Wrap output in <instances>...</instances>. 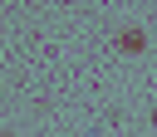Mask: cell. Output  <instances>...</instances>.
Returning a JSON list of instances; mask_svg holds the SVG:
<instances>
[{"label":"cell","mask_w":157,"mask_h":137,"mask_svg":"<svg viewBox=\"0 0 157 137\" xmlns=\"http://www.w3.org/2000/svg\"><path fill=\"white\" fill-rule=\"evenodd\" d=\"M113 44H118V54H128V59H137V54H147V34H142L137 24H128V29H118V34H113Z\"/></svg>","instance_id":"obj_1"}]
</instances>
